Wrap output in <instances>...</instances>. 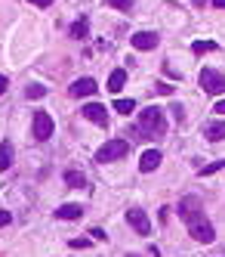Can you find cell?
I'll list each match as a JSON object with an SVG mask.
<instances>
[{"mask_svg":"<svg viewBox=\"0 0 225 257\" xmlns=\"http://www.w3.org/2000/svg\"><path fill=\"white\" fill-rule=\"evenodd\" d=\"M126 257H139V254H126Z\"/></svg>","mask_w":225,"mask_h":257,"instance_id":"obj_31","label":"cell"},{"mask_svg":"<svg viewBox=\"0 0 225 257\" xmlns=\"http://www.w3.org/2000/svg\"><path fill=\"white\" fill-rule=\"evenodd\" d=\"M213 7L216 10H225V0H213Z\"/></svg>","mask_w":225,"mask_h":257,"instance_id":"obj_29","label":"cell"},{"mask_svg":"<svg viewBox=\"0 0 225 257\" xmlns=\"http://www.w3.org/2000/svg\"><path fill=\"white\" fill-rule=\"evenodd\" d=\"M225 168V158H219V161H213V164H204L200 168V177H210V174H216V171H222Z\"/></svg>","mask_w":225,"mask_h":257,"instance_id":"obj_20","label":"cell"},{"mask_svg":"<svg viewBox=\"0 0 225 257\" xmlns=\"http://www.w3.org/2000/svg\"><path fill=\"white\" fill-rule=\"evenodd\" d=\"M204 137H207L210 143L225 140V121H213V124H207V127H204Z\"/></svg>","mask_w":225,"mask_h":257,"instance_id":"obj_12","label":"cell"},{"mask_svg":"<svg viewBox=\"0 0 225 257\" xmlns=\"http://www.w3.org/2000/svg\"><path fill=\"white\" fill-rule=\"evenodd\" d=\"M46 96V87L44 84H31V87H25V99H44Z\"/></svg>","mask_w":225,"mask_h":257,"instance_id":"obj_18","label":"cell"},{"mask_svg":"<svg viewBox=\"0 0 225 257\" xmlns=\"http://www.w3.org/2000/svg\"><path fill=\"white\" fill-rule=\"evenodd\" d=\"M133 47L136 50H154L158 47V34L154 31H136L133 34Z\"/></svg>","mask_w":225,"mask_h":257,"instance_id":"obj_11","label":"cell"},{"mask_svg":"<svg viewBox=\"0 0 225 257\" xmlns=\"http://www.w3.org/2000/svg\"><path fill=\"white\" fill-rule=\"evenodd\" d=\"M86 34H90V22H86V19H78V22L71 25V38H74V41H84Z\"/></svg>","mask_w":225,"mask_h":257,"instance_id":"obj_16","label":"cell"},{"mask_svg":"<svg viewBox=\"0 0 225 257\" xmlns=\"http://www.w3.org/2000/svg\"><path fill=\"white\" fill-rule=\"evenodd\" d=\"M108 4L118 7V10H130V7H133V0H108Z\"/></svg>","mask_w":225,"mask_h":257,"instance_id":"obj_22","label":"cell"},{"mask_svg":"<svg viewBox=\"0 0 225 257\" xmlns=\"http://www.w3.org/2000/svg\"><path fill=\"white\" fill-rule=\"evenodd\" d=\"M124 84H126V71L114 68V71H111V78H108V90H111V93H120Z\"/></svg>","mask_w":225,"mask_h":257,"instance_id":"obj_13","label":"cell"},{"mask_svg":"<svg viewBox=\"0 0 225 257\" xmlns=\"http://www.w3.org/2000/svg\"><path fill=\"white\" fill-rule=\"evenodd\" d=\"M65 183L78 189V186H86V177H84L80 171H65Z\"/></svg>","mask_w":225,"mask_h":257,"instance_id":"obj_17","label":"cell"},{"mask_svg":"<svg viewBox=\"0 0 225 257\" xmlns=\"http://www.w3.org/2000/svg\"><path fill=\"white\" fill-rule=\"evenodd\" d=\"M114 108H118L120 115H133V108H136V102H133V99H118V102H114Z\"/></svg>","mask_w":225,"mask_h":257,"instance_id":"obj_21","label":"cell"},{"mask_svg":"<svg viewBox=\"0 0 225 257\" xmlns=\"http://www.w3.org/2000/svg\"><path fill=\"white\" fill-rule=\"evenodd\" d=\"M160 152L158 149H148V152H142V158H139V171H145V174H152V171H158L160 168Z\"/></svg>","mask_w":225,"mask_h":257,"instance_id":"obj_10","label":"cell"},{"mask_svg":"<svg viewBox=\"0 0 225 257\" xmlns=\"http://www.w3.org/2000/svg\"><path fill=\"white\" fill-rule=\"evenodd\" d=\"M10 168H12V146L0 143V171H10Z\"/></svg>","mask_w":225,"mask_h":257,"instance_id":"obj_15","label":"cell"},{"mask_svg":"<svg viewBox=\"0 0 225 257\" xmlns=\"http://www.w3.org/2000/svg\"><path fill=\"white\" fill-rule=\"evenodd\" d=\"M80 112H84V118H86V121H92V124H102V127L108 124V108H105V105H99V102H86Z\"/></svg>","mask_w":225,"mask_h":257,"instance_id":"obj_8","label":"cell"},{"mask_svg":"<svg viewBox=\"0 0 225 257\" xmlns=\"http://www.w3.org/2000/svg\"><path fill=\"white\" fill-rule=\"evenodd\" d=\"M139 137H166V118L160 108H145L139 118Z\"/></svg>","mask_w":225,"mask_h":257,"instance_id":"obj_1","label":"cell"},{"mask_svg":"<svg viewBox=\"0 0 225 257\" xmlns=\"http://www.w3.org/2000/svg\"><path fill=\"white\" fill-rule=\"evenodd\" d=\"M52 131H56V124H52V118H50L46 112H34V140H40V143H46V140L52 137Z\"/></svg>","mask_w":225,"mask_h":257,"instance_id":"obj_7","label":"cell"},{"mask_svg":"<svg viewBox=\"0 0 225 257\" xmlns=\"http://www.w3.org/2000/svg\"><path fill=\"white\" fill-rule=\"evenodd\" d=\"M176 214L185 220V223H194V220H200V217H204V214H200V198H198V195H185V198L179 201Z\"/></svg>","mask_w":225,"mask_h":257,"instance_id":"obj_4","label":"cell"},{"mask_svg":"<svg viewBox=\"0 0 225 257\" xmlns=\"http://www.w3.org/2000/svg\"><path fill=\"white\" fill-rule=\"evenodd\" d=\"M204 4H207V0H194V7H204Z\"/></svg>","mask_w":225,"mask_h":257,"instance_id":"obj_30","label":"cell"},{"mask_svg":"<svg viewBox=\"0 0 225 257\" xmlns=\"http://www.w3.org/2000/svg\"><path fill=\"white\" fill-rule=\"evenodd\" d=\"M130 155V143L126 140H108L99 146V152H96V161L99 164H108V161H118V158H126Z\"/></svg>","mask_w":225,"mask_h":257,"instance_id":"obj_2","label":"cell"},{"mask_svg":"<svg viewBox=\"0 0 225 257\" xmlns=\"http://www.w3.org/2000/svg\"><path fill=\"white\" fill-rule=\"evenodd\" d=\"M6 87H10V81H6L4 75H0V93H6Z\"/></svg>","mask_w":225,"mask_h":257,"instance_id":"obj_27","label":"cell"},{"mask_svg":"<svg viewBox=\"0 0 225 257\" xmlns=\"http://www.w3.org/2000/svg\"><path fill=\"white\" fill-rule=\"evenodd\" d=\"M90 232H92V238H96V242H105V238H108V235H105V232H102V229H99V226H92V229H90Z\"/></svg>","mask_w":225,"mask_h":257,"instance_id":"obj_23","label":"cell"},{"mask_svg":"<svg viewBox=\"0 0 225 257\" xmlns=\"http://www.w3.org/2000/svg\"><path fill=\"white\" fill-rule=\"evenodd\" d=\"M216 112H219V115L225 118V99H222V102H216Z\"/></svg>","mask_w":225,"mask_h":257,"instance_id":"obj_28","label":"cell"},{"mask_svg":"<svg viewBox=\"0 0 225 257\" xmlns=\"http://www.w3.org/2000/svg\"><path fill=\"white\" fill-rule=\"evenodd\" d=\"M28 4H34V7H50L52 0H28Z\"/></svg>","mask_w":225,"mask_h":257,"instance_id":"obj_26","label":"cell"},{"mask_svg":"<svg viewBox=\"0 0 225 257\" xmlns=\"http://www.w3.org/2000/svg\"><path fill=\"white\" fill-rule=\"evenodd\" d=\"M126 223L133 226L139 235H152V220H148V214L142 208H130L126 211Z\"/></svg>","mask_w":225,"mask_h":257,"instance_id":"obj_6","label":"cell"},{"mask_svg":"<svg viewBox=\"0 0 225 257\" xmlns=\"http://www.w3.org/2000/svg\"><path fill=\"white\" fill-rule=\"evenodd\" d=\"M10 220H12V217H10V211H0V226H6Z\"/></svg>","mask_w":225,"mask_h":257,"instance_id":"obj_25","label":"cell"},{"mask_svg":"<svg viewBox=\"0 0 225 257\" xmlns=\"http://www.w3.org/2000/svg\"><path fill=\"white\" fill-rule=\"evenodd\" d=\"M192 50L198 53V56H204V53H213V50H216V44H213V41H194V44H192Z\"/></svg>","mask_w":225,"mask_h":257,"instance_id":"obj_19","label":"cell"},{"mask_svg":"<svg viewBox=\"0 0 225 257\" xmlns=\"http://www.w3.org/2000/svg\"><path fill=\"white\" fill-rule=\"evenodd\" d=\"M90 238H71V248H86Z\"/></svg>","mask_w":225,"mask_h":257,"instance_id":"obj_24","label":"cell"},{"mask_svg":"<svg viewBox=\"0 0 225 257\" xmlns=\"http://www.w3.org/2000/svg\"><path fill=\"white\" fill-rule=\"evenodd\" d=\"M96 90H99V84L92 81V78H78V81L71 84V90H68V93H71L74 99H80V96H92Z\"/></svg>","mask_w":225,"mask_h":257,"instance_id":"obj_9","label":"cell"},{"mask_svg":"<svg viewBox=\"0 0 225 257\" xmlns=\"http://www.w3.org/2000/svg\"><path fill=\"white\" fill-rule=\"evenodd\" d=\"M188 232H192V238L194 242H200V245H210L213 238H216V229H213V223L210 220H194V223H188Z\"/></svg>","mask_w":225,"mask_h":257,"instance_id":"obj_5","label":"cell"},{"mask_svg":"<svg viewBox=\"0 0 225 257\" xmlns=\"http://www.w3.org/2000/svg\"><path fill=\"white\" fill-rule=\"evenodd\" d=\"M198 81H200V87L207 90V93H213V96L225 93V75H219L216 68H200V75H198Z\"/></svg>","mask_w":225,"mask_h":257,"instance_id":"obj_3","label":"cell"},{"mask_svg":"<svg viewBox=\"0 0 225 257\" xmlns=\"http://www.w3.org/2000/svg\"><path fill=\"white\" fill-rule=\"evenodd\" d=\"M56 217H59V220H80L84 217V208H78V205H62V208H56Z\"/></svg>","mask_w":225,"mask_h":257,"instance_id":"obj_14","label":"cell"}]
</instances>
